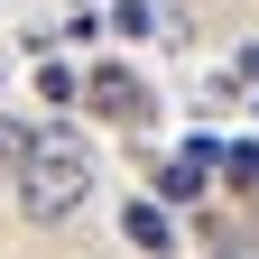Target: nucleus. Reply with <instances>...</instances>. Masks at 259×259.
<instances>
[{
	"label": "nucleus",
	"mask_w": 259,
	"mask_h": 259,
	"mask_svg": "<svg viewBox=\"0 0 259 259\" xmlns=\"http://www.w3.org/2000/svg\"><path fill=\"white\" fill-rule=\"evenodd\" d=\"M83 102L102 111V120H148V83H139V74H120V65H102V74L83 83Z\"/></svg>",
	"instance_id": "obj_3"
},
{
	"label": "nucleus",
	"mask_w": 259,
	"mask_h": 259,
	"mask_svg": "<svg viewBox=\"0 0 259 259\" xmlns=\"http://www.w3.org/2000/svg\"><path fill=\"white\" fill-rule=\"evenodd\" d=\"M241 74H250V83H259V37H250V47H241Z\"/></svg>",
	"instance_id": "obj_8"
},
{
	"label": "nucleus",
	"mask_w": 259,
	"mask_h": 259,
	"mask_svg": "<svg viewBox=\"0 0 259 259\" xmlns=\"http://www.w3.org/2000/svg\"><path fill=\"white\" fill-rule=\"evenodd\" d=\"M213 139H185L176 157H167V167H157V204H194V194H204V167H213Z\"/></svg>",
	"instance_id": "obj_2"
},
{
	"label": "nucleus",
	"mask_w": 259,
	"mask_h": 259,
	"mask_svg": "<svg viewBox=\"0 0 259 259\" xmlns=\"http://www.w3.org/2000/svg\"><path fill=\"white\" fill-rule=\"evenodd\" d=\"M130 241H139V250H167V204H130Z\"/></svg>",
	"instance_id": "obj_4"
},
{
	"label": "nucleus",
	"mask_w": 259,
	"mask_h": 259,
	"mask_svg": "<svg viewBox=\"0 0 259 259\" xmlns=\"http://www.w3.org/2000/svg\"><path fill=\"white\" fill-rule=\"evenodd\" d=\"M83 194H93V157H83V139H74V130H37L28 157H19V204H28V222H65Z\"/></svg>",
	"instance_id": "obj_1"
},
{
	"label": "nucleus",
	"mask_w": 259,
	"mask_h": 259,
	"mask_svg": "<svg viewBox=\"0 0 259 259\" xmlns=\"http://www.w3.org/2000/svg\"><path fill=\"white\" fill-rule=\"evenodd\" d=\"M28 139H37L28 120H0V167H19V157H28Z\"/></svg>",
	"instance_id": "obj_6"
},
{
	"label": "nucleus",
	"mask_w": 259,
	"mask_h": 259,
	"mask_svg": "<svg viewBox=\"0 0 259 259\" xmlns=\"http://www.w3.org/2000/svg\"><path fill=\"white\" fill-rule=\"evenodd\" d=\"M213 259H241V250H213Z\"/></svg>",
	"instance_id": "obj_9"
},
{
	"label": "nucleus",
	"mask_w": 259,
	"mask_h": 259,
	"mask_svg": "<svg viewBox=\"0 0 259 259\" xmlns=\"http://www.w3.org/2000/svg\"><path fill=\"white\" fill-rule=\"evenodd\" d=\"M213 167H232V185H259V148L241 139V148H222V157H213Z\"/></svg>",
	"instance_id": "obj_5"
},
{
	"label": "nucleus",
	"mask_w": 259,
	"mask_h": 259,
	"mask_svg": "<svg viewBox=\"0 0 259 259\" xmlns=\"http://www.w3.org/2000/svg\"><path fill=\"white\" fill-rule=\"evenodd\" d=\"M37 102H74V74L65 65H37Z\"/></svg>",
	"instance_id": "obj_7"
}]
</instances>
